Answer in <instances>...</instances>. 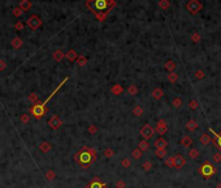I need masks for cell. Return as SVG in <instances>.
Returning <instances> with one entry per match:
<instances>
[{
  "label": "cell",
  "mask_w": 221,
  "mask_h": 188,
  "mask_svg": "<svg viewBox=\"0 0 221 188\" xmlns=\"http://www.w3.org/2000/svg\"><path fill=\"white\" fill-rule=\"evenodd\" d=\"M165 166L166 167H170V168H174V156L173 157H166Z\"/></svg>",
  "instance_id": "cell-22"
},
{
  "label": "cell",
  "mask_w": 221,
  "mask_h": 188,
  "mask_svg": "<svg viewBox=\"0 0 221 188\" xmlns=\"http://www.w3.org/2000/svg\"><path fill=\"white\" fill-rule=\"evenodd\" d=\"M12 45H13V47H14V49H18V47H21V45H22V41L20 39V38H14V39H13V42H12Z\"/></svg>",
  "instance_id": "cell-31"
},
{
  "label": "cell",
  "mask_w": 221,
  "mask_h": 188,
  "mask_svg": "<svg viewBox=\"0 0 221 188\" xmlns=\"http://www.w3.org/2000/svg\"><path fill=\"white\" fill-rule=\"evenodd\" d=\"M212 161L215 163H220L221 162V153H215L213 157H212Z\"/></svg>",
  "instance_id": "cell-34"
},
{
  "label": "cell",
  "mask_w": 221,
  "mask_h": 188,
  "mask_svg": "<svg viewBox=\"0 0 221 188\" xmlns=\"http://www.w3.org/2000/svg\"><path fill=\"white\" fill-rule=\"evenodd\" d=\"M155 135V128L152 127L151 124H144L143 127L141 128V136L143 137V140L148 141L150 138H152V136Z\"/></svg>",
  "instance_id": "cell-5"
},
{
  "label": "cell",
  "mask_w": 221,
  "mask_h": 188,
  "mask_svg": "<svg viewBox=\"0 0 221 188\" xmlns=\"http://www.w3.org/2000/svg\"><path fill=\"white\" fill-rule=\"evenodd\" d=\"M163 94H164V93H163V90L159 89V88H158V89H155L154 91H152V97H154L155 99H160L161 97H163Z\"/></svg>",
  "instance_id": "cell-23"
},
{
  "label": "cell",
  "mask_w": 221,
  "mask_h": 188,
  "mask_svg": "<svg viewBox=\"0 0 221 188\" xmlns=\"http://www.w3.org/2000/svg\"><path fill=\"white\" fill-rule=\"evenodd\" d=\"M105 187H107L105 183H103L99 176H95L94 179H92V180L87 184L86 188H105Z\"/></svg>",
  "instance_id": "cell-7"
},
{
  "label": "cell",
  "mask_w": 221,
  "mask_h": 188,
  "mask_svg": "<svg viewBox=\"0 0 221 188\" xmlns=\"http://www.w3.org/2000/svg\"><path fill=\"white\" fill-rule=\"evenodd\" d=\"M174 67H176V64H174V61H173V60H168V61H166V64H165V68L168 69L169 72H173Z\"/></svg>",
  "instance_id": "cell-27"
},
{
  "label": "cell",
  "mask_w": 221,
  "mask_h": 188,
  "mask_svg": "<svg viewBox=\"0 0 221 188\" xmlns=\"http://www.w3.org/2000/svg\"><path fill=\"white\" fill-rule=\"evenodd\" d=\"M195 77H196V79H203V77H204L203 72L202 71H196L195 72Z\"/></svg>",
  "instance_id": "cell-41"
},
{
  "label": "cell",
  "mask_w": 221,
  "mask_h": 188,
  "mask_svg": "<svg viewBox=\"0 0 221 188\" xmlns=\"http://www.w3.org/2000/svg\"><path fill=\"white\" fill-rule=\"evenodd\" d=\"M121 166L125 167V168H129L131 166V161L129 160V158H124V160L121 161Z\"/></svg>",
  "instance_id": "cell-29"
},
{
  "label": "cell",
  "mask_w": 221,
  "mask_h": 188,
  "mask_svg": "<svg viewBox=\"0 0 221 188\" xmlns=\"http://www.w3.org/2000/svg\"><path fill=\"white\" fill-rule=\"evenodd\" d=\"M199 150L196 148H191L190 150H189V157L191 158V160H196V158L199 157Z\"/></svg>",
  "instance_id": "cell-18"
},
{
  "label": "cell",
  "mask_w": 221,
  "mask_h": 188,
  "mask_svg": "<svg viewBox=\"0 0 221 188\" xmlns=\"http://www.w3.org/2000/svg\"><path fill=\"white\" fill-rule=\"evenodd\" d=\"M185 158L181 156V154H177V156H174V168H182L185 166Z\"/></svg>",
  "instance_id": "cell-10"
},
{
  "label": "cell",
  "mask_w": 221,
  "mask_h": 188,
  "mask_svg": "<svg viewBox=\"0 0 221 188\" xmlns=\"http://www.w3.org/2000/svg\"><path fill=\"white\" fill-rule=\"evenodd\" d=\"M154 146H155V149H165V150H166L168 142H166L165 138L160 137V138H158V140H156V141L154 142Z\"/></svg>",
  "instance_id": "cell-11"
},
{
  "label": "cell",
  "mask_w": 221,
  "mask_h": 188,
  "mask_svg": "<svg viewBox=\"0 0 221 188\" xmlns=\"http://www.w3.org/2000/svg\"><path fill=\"white\" fill-rule=\"evenodd\" d=\"M177 79H178V76H177V73H174V72H170L169 76H168V80L170 81V83H176Z\"/></svg>",
  "instance_id": "cell-33"
},
{
  "label": "cell",
  "mask_w": 221,
  "mask_h": 188,
  "mask_svg": "<svg viewBox=\"0 0 221 188\" xmlns=\"http://www.w3.org/2000/svg\"><path fill=\"white\" fill-rule=\"evenodd\" d=\"M173 106H174L176 109H180L181 106H182V99L178 98V97L174 98V99H173Z\"/></svg>",
  "instance_id": "cell-30"
},
{
  "label": "cell",
  "mask_w": 221,
  "mask_h": 188,
  "mask_svg": "<svg viewBox=\"0 0 221 188\" xmlns=\"http://www.w3.org/2000/svg\"><path fill=\"white\" fill-rule=\"evenodd\" d=\"M98 132V127L95 124H91L90 127H88V133H91V135H94V133H96Z\"/></svg>",
  "instance_id": "cell-38"
},
{
  "label": "cell",
  "mask_w": 221,
  "mask_h": 188,
  "mask_svg": "<svg viewBox=\"0 0 221 188\" xmlns=\"http://www.w3.org/2000/svg\"><path fill=\"white\" fill-rule=\"evenodd\" d=\"M112 91H113L116 95H120V94L122 93V88H121L120 85H115L113 88H112Z\"/></svg>",
  "instance_id": "cell-32"
},
{
  "label": "cell",
  "mask_w": 221,
  "mask_h": 188,
  "mask_svg": "<svg viewBox=\"0 0 221 188\" xmlns=\"http://www.w3.org/2000/svg\"><path fill=\"white\" fill-rule=\"evenodd\" d=\"M216 188H221V183H219V184L216 186Z\"/></svg>",
  "instance_id": "cell-47"
},
{
  "label": "cell",
  "mask_w": 221,
  "mask_h": 188,
  "mask_svg": "<svg viewBox=\"0 0 221 188\" xmlns=\"http://www.w3.org/2000/svg\"><path fill=\"white\" fill-rule=\"evenodd\" d=\"M198 128V123L195 122V120H187V123H186V129H187V131H190V132H194L195 129Z\"/></svg>",
  "instance_id": "cell-14"
},
{
  "label": "cell",
  "mask_w": 221,
  "mask_h": 188,
  "mask_svg": "<svg viewBox=\"0 0 221 188\" xmlns=\"http://www.w3.org/2000/svg\"><path fill=\"white\" fill-rule=\"evenodd\" d=\"M137 93H138V89H137V86H134V85L129 86V94L130 95H135Z\"/></svg>",
  "instance_id": "cell-37"
},
{
  "label": "cell",
  "mask_w": 221,
  "mask_h": 188,
  "mask_svg": "<svg viewBox=\"0 0 221 188\" xmlns=\"http://www.w3.org/2000/svg\"><path fill=\"white\" fill-rule=\"evenodd\" d=\"M51 149H52V145L48 141H42L41 144H39V150H41L42 153H50L51 152Z\"/></svg>",
  "instance_id": "cell-12"
},
{
  "label": "cell",
  "mask_w": 221,
  "mask_h": 188,
  "mask_svg": "<svg viewBox=\"0 0 221 188\" xmlns=\"http://www.w3.org/2000/svg\"><path fill=\"white\" fill-rule=\"evenodd\" d=\"M187 8L190 9V12H191V13H195V12L200 8V4H199V3H196L195 0H191V3L187 6Z\"/></svg>",
  "instance_id": "cell-15"
},
{
  "label": "cell",
  "mask_w": 221,
  "mask_h": 188,
  "mask_svg": "<svg viewBox=\"0 0 221 188\" xmlns=\"http://www.w3.org/2000/svg\"><path fill=\"white\" fill-rule=\"evenodd\" d=\"M109 6H111V0H94L92 9H95L98 12H104L109 8Z\"/></svg>",
  "instance_id": "cell-4"
},
{
  "label": "cell",
  "mask_w": 221,
  "mask_h": 188,
  "mask_svg": "<svg viewBox=\"0 0 221 188\" xmlns=\"http://www.w3.org/2000/svg\"><path fill=\"white\" fill-rule=\"evenodd\" d=\"M191 145H193V138H191L190 136H184L182 138H181V146L187 148V146H191Z\"/></svg>",
  "instance_id": "cell-13"
},
{
  "label": "cell",
  "mask_w": 221,
  "mask_h": 188,
  "mask_svg": "<svg viewBox=\"0 0 221 188\" xmlns=\"http://www.w3.org/2000/svg\"><path fill=\"white\" fill-rule=\"evenodd\" d=\"M29 120H30V116H29V115H26V114H22V115H21V122H22V123L27 124Z\"/></svg>",
  "instance_id": "cell-39"
},
{
  "label": "cell",
  "mask_w": 221,
  "mask_h": 188,
  "mask_svg": "<svg viewBox=\"0 0 221 188\" xmlns=\"http://www.w3.org/2000/svg\"><path fill=\"white\" fill-rule=\"evenodd\" d=\"M48 125H50V128L53 129V131H56V129H59L62 125V122H61V119L57 116V115H53V116L48 120Z\"/></svg>",
  "instance_id": "cell-6"
},
{
  "label": "cell",
  "mask_w": 221,
  "mask_h": 188,
  "mask_svg": "<svg viewBox=\"0 0 221 188\" xmlns=\"http://www.w3.org/2000/svg\"><path fill=\"white\" fill-rule=\"evenodd\" d=\"M113 156H115V150L112 148H107L104 150V157L105 158H112Z\"/></svg>",
  "instance_id": "cell-25"
},
{
  "label": "cell",
  "mask_w": 221,
  "mask_h": 188,
  "mask_svg": "<svg viewBox=\"0 0 221 188\" xmlns=\"http://www.w3.org/2000/svg\"><path fill=\"white\" fill-rule=\"evenodd\" d=\"M133 114H134L135 116H142V115H143V109H142L141 106H135V107L133 109Z\"/></svg>",
  "instance_id": "cell-24"
},
{
  "label": "cell",
  "mask_w": 221,
  "mask_h": 188,
  "mask_svg": "<svg viewBox=\"0 0 221 188\" xmlns=\"http://www.w3.org/2000/svg\"><path fill=\"white\" fill-rule=\"evenodd\" d=\"M66 81H68V77H65V79H64V80L61 81L60 85H59L57 88H56L55 90H53V93L50 95V97L46 98V101H44V102H35V105H34L33 107L30 109V112H31V115H33L34 118H35V119H42V118L44 116V115H46V112L48 111V109H47V103L50 102V99H51V98L53 97V95H55V94L57 93L59 90H60V88H61V86H62L64 84L66 83Z\"/></svg>",
  "instance_id": "cell-2"
},
{
  "label": "cell",
  "mask_w": 221,
  "mask_h": 188,
  "mask_svg": "<svg viewBox=\"0 0 221 188\" xmlns=\"http://www.w3.org/2000/svg\"><path fill=\"white\" fill-rule=\"evenodd\" d=\"M142 168H143L144 171H150L152 168V162L151 161H144L143 163H142Z\"/></svg>",
  "instance_id": "cell-26"
},
{
  "label": "cell",
  "mask_w": 221,
  "mask_h": 188,
  "mask_svg": "<svg viewBox=\"0 0 221 188\" xmlns=\"http://www.w3.org/2000/svg\"><path fill=\"white\" fill-rule=\"evenodd\" d=\"M77 57V54H76V51H73V50H70L69 52H68V59H69L70 61H73Z\"/></svg>",
  "instance_id": "cell-36"
},
{
  "label": "cell",
  "mask_w": 221,
  "mask_h": 188,
  "mask_svg": "<svg viewBox=\"0 0 221 188\" xmlns=\"http://www.w3.org/2000/svg\"><path fill=\"white\" fill-rule=\"evenodd\" d=\"M138 148L141 149L142 152H146V150H148V148H150V144L147 140H142V141L138 144Z\"/></svg>",
  "instance_id": "cell-19"
},
{
  "label": "cell",
  "mask_w": 221,
  "mask_h": 188,
  "mask_svg": "<svg viewBox=\"0 0 221 188\" xmlns=\"http://www.w3.org/2000/svg\"><path fill=\"white\" fill-rule=\"evenodd\" d=\"M29 98H30V99L33 101V102H35V101H37V94H35V93H31V94H30V97H29Z\"/></svg>",
  "instance_id": "cell-44"
},
{
  "label": "cell",
  "mask_w": 221,
  "mask_h": 188,
  "mask_svg": "<svg viewBox=\"0 0 221 188\" xmlns=\"http://www.w3.org/2000/svg\"><path fill=\"white\" fill-rule=\"evenodd\" d=\"M199 174L204 178H211L216 174V167L209 162H204L202 166L199 167Z\"/></svg>",
  "instance_id": "cell-3"
},
{
  "label": "cell",
  "mask_w": 221,
  "mask_h": 188,
  "mask_svg": "<svg viewBox=\"0 0 221 188\" xmlns=\"http://www.w3.org/2000/svg\"><path fill=\"white\" fill-rule=\"evenodd\" d=\"M142 153H143V152H142L139 148H137V149H134V150L131 152V157L135 158V160H141V158H142Z\"/></svg>",
  "instance_id": "cell-20"
},
{
  "label": "cell",
  "mask_w": 221,
  "mask_h": 188,
  "mask_svg": "<svg viewBox=\"0 0 221 188\" xmlns=\"http://www.w3.org/2000/svg\"><path fill=\"white\" fill-rule=\"evenodd\" d=\"M46 178H47V180H52V179H55V178H56L55 171H52V170H47V171H46Z\"/></svg>",
  "instance_id": "cell-28"
},
{
  "label": "cell",
  "mask_w": 221,
  "mask_h": 188,
  "mask_svg": "<svg viewBox=\"0 0 221 188\" xmlns=\"http://www.w3.org/2000/svg\"><path fill=\"white\" fill-rule=\"evenodd\" d=\"M5 68V64H4V61H2V69Z\"/></svg>",
  "instance_id": "cell-46"
},
{
  "label": "cell",
  "mask_w": 221,
  "mask_h": 188,
  "mask_svg": "<svg viewBox=\"0 0 221 188\" xmlns=\"http://www.w3.org/2000/svg\"><path fill=\"white\" fill-rule=\"evenodd\" d=\"M155 156L160 160H164V158H166V150L165 149H155Z\"/></svg>",
  "instance_id": "cell-16"
},
{
  "label": "cell",
  "mask_w": 221,
  "mask_h": 188,
  "mask_svg": "<svg viewBox=\"0 0 221 188\" xmlns=\"http://www.w3.org/2000/svg\"><path fill=\"white\" fill-rule=\"evenodd\" d=\"M53 57H55V60H61L64 57V55L60 50H57V51H55V54H53Z\"/></svg>",
  "instance_id": "cell-35"
},
{
  "label": "cell",
  "mask_w": 221,
  "mask_h": 188,
  "mask_svg": "<svg viewBox=\"0 0 221 188\" xmlns=\"http://www.w3.org/2000/svg\"><path fill=\"white\" fill-rule=\"evenodd\" d=\"M156 132L159 135H161V136L168 132V124H166V122L164 119H160L158 122V124H156Z\"/></svg>",
  "instance_id": "cell-8"
},
{
  "label": "cell",
  "mask_w": 221,
  "mask_h": 188,
  "mask_svg": "<svg viewBox=\"0 0 221 188\" xmlns=\"http://www.w3.org/2000/svg\"><path fill=\"white\" fill-rule=\"evenodd\" d=\"M211 141H212V140H211V136L208 133H203L202 136H200V142H202L203 145H208Z\"/></svg>",
  "instance_id": "cell-17"
},
{
  "label": "cell",
  "mask_w": 221,
  "mask_h": 188,
  "mask_svg": "<svg viewBox=\"0 0 221 188\" xmlns=\"http://www.w3.org/2000/svg\"><path fill=\"white\" fill-rule=\"evenodd\" d=\"M74 161L83 168H87L92 162L96 161V150L91 146H83L78 153L74 154Z\"/></svg>",
  "instance_id": "cell-1"
},
{
  "label": "cell",
  "mask_w": 221,
  "mask_h": 188,
  "mask_svg": "<svg viewBox=\"0 0 221 188\" xmlns=\"http://www.w3.org/2000/svg\"><path fill=\"white\" fill-rule=\"evenodd\" d=\"M78 61H80V65H85L86 64V59H85V57H80Z\"/></svg>",
  "instance_id": "cell-43"
},
{
  "label": "cell",
  "mask_w": 221,
  "mask_h": 188,
  "mask_svg": "<svg viewBox=\"0 0 221 188\" xmlns=\"http://www.w3.org/2000/svg\"><path fill=\"white\" fill-rule=\"evenodd\" d=\"M209 131H211V133H212V135H213V136H215V141H216V142H217V145H219V148L221 149V133H216V132L213 131V129H212V128H211V129H209Z\"/></svg>",
  "instance_id": "cell-21"
},
{
  "label": "cell",
  "mask_w": 221,
  "mask_h": 188,
  "mask_svg": "<svg viewBox=\"0 0 221 188\" xmlns=\"http://www.w3.org/2000/svg\"><path fill=\"white\" fill-rule=\"evenodd\" d=\"M126 187V183L124 180H117L116 182V188H125Z\"/></svg>",
  "instance_id": "cell-40"
},
{
  "label": "cell",
  "mask_w": 221,
  "mask_h": 188,
  "mask_svg": "<svg viewBox=\"0 0 221 188\" xmlns=\"http://www.w3.org/2000/svg\"><path fill=\"white\" fill-rule=\"evenodd\" d=\"M196 107H198V102H196V101H191V102H190V109L195 110Z\"/></svg>",
  "instance_id": "cell-42"
},
{
  "label": "cell",
  "mask_w": 221,
  "mask_h": 188,
  "mask_svg": "<svg viewBox=\"0 0 221 188\" xmlns=\"http://www.w3.org/2000/svg\"><path fill=\"white\" fill-rule=\"evenodd\" d=\"M41 24H42V21L39 20V18H38L37 16H31V17L27 20V26H29V28H31L33 30H35V29H38Z\"/></svg>",
  "instance_id": "cell-9"
},
{
  "label": "cell",
  "mask_w": 221,
  "mask_h": 188,
  "mask_svg": "<svg viewBox=\"0 0 221 188\" xmlns=\"http://www.w3.org/2000/svg\"><path fill=\"white\" fill-rule=\"evenodd\" d=\"M193 39H194V41H195V43H196V42H198V41L200 39V38H199V35H196V34H195V35L193 37Z\"/></svg>",
  "instance_id": "cell-45"
}]
</instances>
